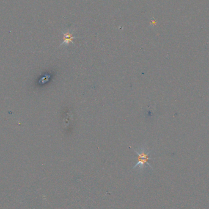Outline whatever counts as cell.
<instances>
[{"label":"cell","mask_w":209,"mask_h":209,"mask_svg":"<svg viewBox=\"0 0 209 209\" xmlns=\"http://www.w3.org/2000/svg\"><path fill=\"white\" fill-rule=\"evenodd\" d=\"M135 152L138 155V162L135 166H134L133 169H138V170L142 171L146 168V165L152 168L149 163V160L152 159L149 156L150 152L146 146H143L141 148H139L138 150H135Z\"/></svg>","instance_id":"1"},{"label":"cell","mask_w":209,"mask_h":209,"mask_svg":"<svg viewBox=\"0 0 209 209\" xmlns=\"http://www.w3.org/2000/svg\"><path fill=\"white\" fill-rule=\"evenodd\" d=\"M75 37L73 36L72 33L70 31H67L64 33L63 42L60 45L62 46L63 45H69L70 43H73V39Z\"/></svg>","instance_id":"2"}]
</instances>
